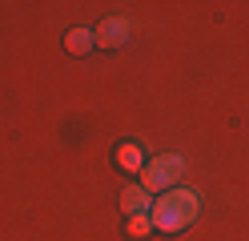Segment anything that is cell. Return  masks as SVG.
I'll list each match as a JSON object with an SVG mask.
<instances>
[{"mask_svg": "<svg viewBox=\"0 0 249 241\" xmlns=\"http://www.w3.org/2000/svg\"><path fill=\"white\" fill-rule=\"evenodd\" d=\"M193 217H197V193L193 189H173L165 197H157V205L149 209V221L157 233H181Z\"/></svg>", "mask_w": 249, "mask_h": 241, "instance_id": "1", "label": "cell"}, {"mask_svg": "<svg viewBox=\"0 0 249 241\" xmlns=\"http://www.w3.org/2000/svg\"><path fill=\"white\" fill-rule=\"evenodd\" d=\"M181 173H185V161H181L177 153H165V157L149 161V165L141 169V189H145V193H153V189H169Z\"/></svg>", "mask_w": 249, "mask_h": 241, "instance_id": "2", "label": "cell"}, {"mask_svg": "<svg viewBox=\"0 0 249 241\" xmlns=\"http://www.w3.org/2000/svg\"><path fill=\"white\" fill-rule=\"evenodd\" d=\"M129 20H121V16H108V20H101V28H97V44L101 48H121L124 40H129Z\"/></svg>", "mask_w": 249, "mask_h": 241, "instance_id": "3", "label": "cell"}, {"mask_svg": "<svg viewBox=\"0 0 249 241\" xmlns=\"http://www.w3.org/2000/svg\"><path fill=\"white\" fill-rule=\"evenodd\" d=\"M145 205H149V193L141 189V185H133V189H124L121 193V209H124V213H145Z\"/></svg>", "mask_w": 249, "mask_h": 241, "instance_id": "4", "label": "cell"}, {"mask_svg": "<svg viewBox=\"0 0 249 241\" xmlns=\"http://www.w3.org/2000/svg\"><path fill=\"white\" fill-rule=\"evenodd\" d=\"M92 44H97V32H89V28H72V32H69V40H65V48H69V53H76V56L89 53Z\"/></svg>", "mask_w": 249, "mask_h": 241, "instance_id": "5", "label": "cell"}, {"mask_svg": "<svg viewBox=\"0 0 249 241\" xmlns=\"http://www.w3.org/2000/svg\"><path fill=\"white\" fill-rule=\"evenodd\" d=\"M117 165L121 169H141V149H137V145H121L117 149Z\"/></svg>", "mask_w": 249, "mask_h": 241, "instance_id": "6", "label": "cell"}, {"mask_svg": "<svg viewBox=\"0 0 249 241\" xmlns=\"http://www.w3.org/2000/svg\"><path fill=\"white\" fill-rule=\"evenodd\" d=\"M149 229H153V221H149V213H133L129 217V237H149Z\"/></svg>", "mask_w": 249, "mask_h": 241, "instance_id": "7", "label": "cell"}]
</instances>
